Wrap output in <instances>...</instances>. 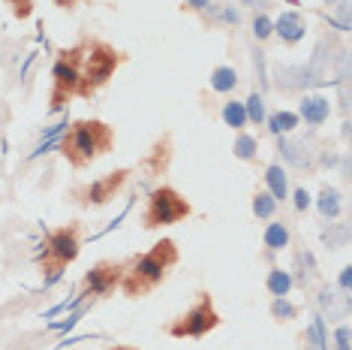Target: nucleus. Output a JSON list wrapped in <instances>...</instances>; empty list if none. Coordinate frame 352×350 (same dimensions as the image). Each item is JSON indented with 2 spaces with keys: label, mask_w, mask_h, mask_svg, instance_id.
I'll return each instance as SVG.
<instances>
[{
  "label": "nucleus",
  "mask_w": 352,
  "mask_h": 350,
  "mask_svg": "<svg viewBox=\"0 0 352 350\" xmlns=\"http://www.w3.org/2000/svg\"><path fill=\"white\" fill-rule=\"evenodd\" d=\"M121 278H124V262L100 260L97 266L85 272L82 284H78V296H85V299H106V296H111V293L121 287Z\"/></svg>",
  "instance_id": "obj_8"
},
{
  "label": "nucleus",
  "mask_w": 352,
  "mask_h": 350,
  "mask_svg": "<svg viewBox=\"0 0 352 350\" xmlns=\"http://www.w3.org/2000/svg\"><path fill=\"white\" fill-rule=\"evenodd\" d=\"M307 205H310V194L304 187H298L295 190V209L298 212H307Z\"/></svg>",
  "instance_id": "obj_25"
},
{
  "label": "nucleus",
  "mask_w": 352,
  "mask_h": 350,
  "mask_svg": "<svg viewBox=\"0 0 352 350\" xmlns=\"http://www.w3.org/2000/svg\"><path fill=\"white\" fill-rule=\"evenodd\" d=\"M124 54L115 49V45L102 43V39H94V43L85 45V61H82V82H78V97L91 100L100 88L109 85V79L115 76V70L121 67Z\"/></svg>",
  "instance_id": "obj_3"
},
{
  "label": "nucleus",
  "mask_w": 352,
  "mask_h": 350,
  "mask_svg": "<svg viewBox=\"0 0 352 350\" xmlns=\"http://www.w3.org/2000/svg\"><path fill=\"white\" fill-rule=\"evenodd\" d=\"M78 254H82V227L73 220L45 236L43 251H39V269L49 278H58L63 269L78 260Z\"/></svg>",
  "instance_id": "obj_4"
},
{
  "label": "nucleus",
  "mask_w": 352,
  "mask_h": 350,
  "mask_svg": "<svg viewBox=\"0 0 352 350\" xmlns=\"http://www.w3.org/2000/svg\"><path fill=\"white\" fill-rule=\"evenodd\" d=\"M277 205H280V203H277L274 196L268 194L265 187H262V190H256V194H253V214H256V218H259V220H271V218H274Z\"/></svg>",
  "instance_id": "obj_17"
},
{
  "label": "nucleus",
  "mask_w": 352,
  "mask_h": 350,
  "mask_svg": "<svg viewBox=\"0 0 352 350\" xmlns=\"http://www.w3.org/2000/svg\"><path fill=\"white\" fill-rule=\"evenodd\" d=\"M109 350H139V347H130V344H115V347H109Z\"/></svg>",
  "instance_id": "obj_30"
},
{
  "label": "nucleus",
  "mask_w": 352,
  "mask_h": 350,
  "mask_svg": "<svg viewBox=\"0 0 352 350\" xmlns=\"http://www.w3.org/2000/svg\"><path fill=\"white\" fill-rule=\"evenodd\" d=\"M271 34H274V21H271L265 12H256L253 15V37L262 43V39H268Z\"/></svg>",
  "instance_id": "obj_23"
},
{
  "label": "nucleus",
  "mask_w": 352,
  "mask_h": 350,
  "mask_svg": "<svg viewBox=\"0 0 352 350\" xmlns=\"http://www.w3.org/2000/svg\"><path fill=\"white\" fill-rule=\"evenodd\" d=\"M319 212H322V218H338L340 214V194L338 190H331V187H325L322 194H319Z\"/></svg>",
  "instance_id": "obj_21"
},
{
  "label": "nucleus",
  "mask_w": 352,
  "mask_h": 350,
  "mask_svg": "<svg viewBox=\"0 0 352 350\" xmlns=\"http://www.w3.org/2000/svg\"><path fill=\"white\" fill-rule=\"evenodd\" d=\"M223 124L232 127L235 133H244V127L250 124L247 121V109H244V103H238V100H229V103H223Z\"/></svg>",
  "instance_id": "obj_15"
},
{
  "label": "nucleus",
  "mask_w": 352,
  "mask_h": 350,
  "mask_svg": "<svg viewBox=\"0 0 352 350\" xmlns=\"http://www.w3.org/2000/svg\"><path fill=\"white\" fill-rule=\"evenodd\" d=\"M256 151H259V142H256L250 133H238V139H235V145H232V154L238 157V161H256Z\"/></svg>",
  "instance_id": "obj_18"
},
{
  "label": "nucleus",
  "mask_w": 352,
  "mask_h": 350,
  "mask_svg": "<svg viewBox=\"0 0 352 350\" xmlns=\"http://www.w3.org/2000/svg\"><path fill=\"white\" fill-rule=\"evenodd\" d=\"M292 275L286 272V269H280V266H271L268 269V278H265V287H268V293L271 296H289V290H292Z\"/></svg>",
  "instance_id": "obj_14"
},
{
  "label": "nucleus",
  "mask_w": 352,
  "mask_h": 350,
  "mask_svg": "<svg viewBox=\"0 0 352 350\" xmlns=\"http://www.w3.org/2000/svg\"><path fill=\"white\" fill-rule=\"evenodd\" d=\"M304 30H307V21H304V15L301 12H283L280 19L274 21V34L283 39L286 45H295V43H301L304 39Z\"/></svg>",
  "instance_id": "obj_11"
},
{
  "label": "nucleus",
  "mask_w": 352,
  "mask_h": 350,
  "mask_svg": "<svg viewBox=\"0 0 352 350\" xmlns=\"http://www.w3.org/2000/svg\"><path fill=\"white\" fill-rule=\"evenodd\" d=\"M271 317H274L277 323H289L298 317V305H292L286 296H277L274 302H271Z\"/></svg>",
  "instance_id": "obj_20"
},
{
  "label": "nucleus",
  "mask_w": 352,
  "mask_h": 350,
  "mask_svg": "<svg viewBox=\"0 0 352 350\" xmlns=\"http://www.w3.org/2000/svg\"><path fill=\"white\" fill-rule=\"evenodd\" d=\"M126 178H130V169H115V172L102 175V178L91 181L87 187L78 190V203H82L85 209H100V205L111 203L118 194H121V187L126 185Z\"/></svg>",
  "instance_id": "obj_9"
},
{
  "label": "nucleus",
  "mask_w": 352,
  "mask_h": 350,
  "mask_svg": "<svg viewBox=\"0 0 352 350\" xmlns=\"http://www.w3.org/2000/svg\"><path fill=\"white\" fill-rule=\"evenodd\" d=\"M268 127H271V133L274 136H283V133H289L298 127V115L295 112H274L268 118Z\"/></svg>",
  "instance_id": "obj_19"
},
{
  "label": "nucleus",
  "mask_w": 352,
  "mask_h": 350,
  "mask_svg": "<svg viewBox=\"0 0 352 350\" xmlns=\"http://www.w3.org/2000/svg\"><path fill=\"white\" fill-rule=\"evenodd\" d=\"M178 260H181L178 245L172 238H160L148 254H139L130 262H124V278H121L124 296L142 299L148 293H154L169 278V269L178 266Z\"/></svg>",
  "instance_id": "obj_1"
},
{
  "label": "nucleus",
  "mask_w": 352,
  "mask_h": 350,
  "mask_svg": "<svg viewBox=\"0 0 352 350\" xmlns=\"http://www.w3.org/2000/svg\"><path fill=\"white\" fill-rule=\"evenodd\" d=\"M193 214V205L184 194H178L175 187L163 185V187H154L148 196V205L142 212V227L145 229H160V227H172V224H181Z\"/></svg>",
  "instance_id": "obj_6"
},
{
  "label": "nucleus",
  "mask_w": 352,
  "mask_h": 350,
  "mask_svg": "<svg viewBox=\"0 0 352 350\" xmlns=\"http://www.w3.org/2000/svg\"><path fill=\"white\" fill-rule=\"evenodd\" d=\"M115 148V127H109L100 118H85V121H73L58 139V151L63 154L73 169H85L94 161L106 157Z\"/></svg>",
  "instance_id": "obj_2"
},
{
  "label": "nucleus",
  "mask_w": 352,
  "mask_h": 350,
  "mask_svg": "<svg viewBox=\"0 0 352 350\" xmlns=\"http://www.w3.org/2000/svg\"><path fill=\"white\" fill-rule=\"evenodd\" d=\"M338 350H349V329L346 326L338 329Z\"/></svg>",
  "instance_id": "obj_27"
},
{
  "label": "nucleus",
  "mask_w": 352,
  "mask_h": 350,
  "mask_svg": "<svg viewBox=\"0 0 352 350\" xmlns=\"http://www.w3.org/2000/svg\"><path fill=\"white\" fill-rule=\"evenodd\" d=\"M211 6V0H184V10H193V12H205Z\"/></svg>",
  "instance_id": "obj_26"
},
{
  "label": "nucleus",
  "mask_w": 352,
  "mask_h": 350,
  "mask_svg": "<svg viewBox=\"0 0 352 350\" xmlns=\"http://www.w3.org/2000/svg\"><path fill=\"white\" fill-rule=\"evenodd\" d=\"M220 326V314L214 311V302H211V293H199L196 305L190 308L187 314H181L178 320H172L166 326L172 338H205L211 329Z\"/></svg>",
  "instance_id": "obj_7"
},
{
  "label": "nucleus",
  "mask_w": 352,
  "mask_h": 350,
  "mask_svg": "<svg viewBox=\"0 0 352 350\" xmlns=\"http://www.w3.org/2000/svg\"><path fill=\"white\" fill-rule=\"evenodd\" d=\"M208 82H211V91L229 94V91H235V85H238V73H235V67H217Z\"/></svg>",
  "instance_id": "obj_16"
},
{
  "label": "nucleus",
  "mask_w": 352,
  "mask_h": 350,
  "mask_svg": "<svg viewBox=\"0 0 352 350\" xmlns=\"http://www.w3.org/2000/svg\"><path fill=\"white\" fill-rule=\"evenodd\" d=\"M244 109H247V121H250V124H262V121H265V103H262L259 94H250V100L244 103Z\"/></svg>",
  "instance_id": "obj_22"
},
{
  "label": "nucleus",
  "mask_w": 352,
  "mask_h": 350,
  "mask_svg": "<svg viewBox=\"0 0 352 350\" xmlns=\"http://www.w3.org/2000/svg\"><path fill=\"white\" fill-rule=\"evenodd\" d=\"M265 190L274 196L277 203L289 200V178H286V169L280 163H271L265 169Z\"/></svg>",
  "instance_id": "obj_13"
},
{
  "label": "nucleus",
  "mask_w": 352,
  "mask_h": 350,
  "mask_svg": "<svg viewBox=\"0 0 352 350\" xmlns=\"http://www.w3.org/2000/svg\"><path fill=\"white\" fill-rule=\"evenodd\" d=\"M6 3L12 6V15L19 21H25V19H30L34 15V0H6Z\"/></svg>",
  "instance_id": "obj_24"
},
{
  "label": "nucleus",
  "mask_w": 352,
  "mask_h": 350,
  "mask_svg": "<svg viewBox=\"0 0 352 350\" xmlns=\"http://www.w3.org/2000/svg\"><path fill=\"white\" fill-rule=\"evenodd\" d=\"M85 45L87 43H78V45H73V49L58 52V58H54V67H52V112H60L69 100L78 97Z\"/></svg>",
  "instance_id": "obj_5"
},
{
  "label": "nucleus",
  "mask_w": 352,
  "mask_h": 350,
  "mask_svg": "<svg viewBox=\"0 0 352 350\" xmlns=\"http://www.w3.org/2000/svg\"><path fill=\"white\" fill-rule=\"evenodd\" d=\"M340 287L349 290V269H343V272H340Z\"/></svg>",
  "instance_id": "obj_29"
},
{
  "label": "nucleus",
  "mask_w": 352,
  "mask_h": 350,
  "mask_svg": "<svg viewBox=\"0 0 352 350\" xmlns=\"http://www.w3.org/2000/svg\"><path fill=\"white\" fill-rule=\"evenodd\" d=\"M78 0H54V6H60V10H76Z\"/></svg>",
  "instance_id": "obj_28"
},
{
  "label": "nucleus",
  "mask_w": 352,
  "mask_h": 350,
  "mask_svg": "<svg viewBox=\"0 0 352 350\" xmlns=\"http://www.w3.org/2000/svg\"><path fill=\"white\" fill-rule=\"evenodd\" d=\"M289 238H292L289 220H271L265 233H262V245H265L268 254H280L283 248H289Z\"/></svg>",
  "instance_id": "obj_12"
},
{
  "label": "nucleus",
  "mask_w": 352,
  "mask_h": 350,
  "mask_svg": "<svg viewBox=\"0 0 352 350\" xmlns=\"http://www.w3.org/2000/svg\"><path fill=\"white\" fill-rule=\"evenodd\" d=\"M298 121H307L310 127H319L328 121V115H331V103H328V97H322V94H307V97L301 100L298 106Z\"/></svg>",
  "instance_id": "obj_10"
}]
</instances>
